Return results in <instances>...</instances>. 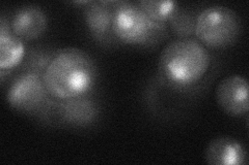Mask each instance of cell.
Segmentation results:
<instances>
[{
  "instance_id": "30bf717a",
  "label": "cell",
  "mask_w": 249,
  "mask_h": 165,
  "mask_svg": "<svg viewBox=\"0 0 249 165\" xmlns=\"http://www.w3.org/2000/svg\"><path fill=\"white\" fill-rule=\"evenodd\" d=\"M205 159L211 165H242L246 163L247 155L244 146L238 139L220 136L208 145Z\"/></svg>"
},
{
  "instance_id": "277c9868",
  "label": "cell",
  "mask_w": 249,
  "mask_h": 165,
  "mask_svg": "<svg viewBox=\"0 0 249 165\" xmlns=\"http://www.w3.org/2000/svg\"><path fill=\"white\" fill-rule=\"evenodd\" d=\"M241 33V19L231 7L211 5L196 15L194 36L209 49L231 45Z\"/></svg>"
},
{
  "instance_id": "9c48e42d",
  "label": "cell",
  "mask_w": 249,
  "mask_h": 165,
  "mask_svg": "<svg viewBox=\"0 0 249 165\" xmlns=\"http://www.w3.org/2000/svg\"><path fill=\"white\" fill-rule=\"evenodd\" d=\"M114 1H89L84 5V22L91 36L100 43L109 42L112 34Z\"/></svg>"
},
{
  "instance_id": "ba28073f",
  "label": "cell",
  "mask_w": 249,
  "mask_h": 165,
  "mask_svg": "<svg viewBox=\"0 0 249 165\" xmlns=\"http://www.w3.org/2000/svg\"><path fill=\"white\" fill-rule=\"evenodd\" d=\"M9 22L12 32L23 42L35 41L42 36L48 26L47 15L36 4L18 7Z\"/></svg>"
},
{
  "instance_id": "3957f363",
  "label": "cell",
  "mask_w": 249,
  "mask_h": 165,
  "mask_svg": "<svg viewBox=\"0 0 249 165\" xmlns=\"http://www.w3.org/2000/svg\"><path fill=\"white\" fill-rule=\"evenodd\" d=\"M165 28V24L153 21L136 2L114 1L112 34L119 42L131 45H151L161 37Z\"/></svg>"
},
{
  "instance_id": "7a4b0ae2",
  "label": "cell",
  "mask_w": 249,
  "mask_h": 165,
  "mask_svg": "<svg viewBox=\"0 0 249 165\" xmlns=\"http://www.w3.org/2000/svg\"><path fill=\"white\" fill-rule=\"evenodd\" d=\"M211 63V53L196 38H177L162 50L158 74L168 88L191 90L204 80Z\"/></svg>"
},
{
  "instance_id": "4fadbf2b",
  "label": "cell",
  "mask_w": 249,
  "mask_h": 165,
  "mask_svg": "<svg viewBox=\"0 0 249 165\" xmlns=\"http://www.w3.org/2000/svg\"><path fill=\"white\" fill-rule=\"evenodd\" d=\"M136 4L142 9L149 17L157 23L165 24L169 18L173 15L178 4L176 1H158V0H142L137 1Z\"/></svg>"
},
{
  "instance_id": "5bb4252c",
  "label": "cell",
  "mask_w": 249,
  "mask_h": 165,
  "mask_svg": "<svg viewBox=\"0 0 249 165\" xmlns=\"http://www.w3.org/2000/svg\"><path fill=\"white\" fill-rule=\"evenodd\" d=\"M56 51H49L45 49H33L25 55V62L21 72H30L43 76V74L48 66L50 60Z\"/></svg>"
},
{
  "instance_id": "52a82bcc",
  "label": "cell",
  "mask_w": 249,
  "mask_h": 165,
  "mask_svg": "<svg viewBox=\"0 0 249 165\" xmlns=\"http://www.w3.org/2000/svg\"><path fill=\"white\" fill-rule=\"evenodd\" d=\"M216 100L225 114L231 117L247 115L249 101L246 78L238 75L224 77L217 86Z\"/></svg>"
},
{
  "instance_id": "7c38bea8",
  "label": "cell",
  "mask_w": 249,
  "mask_h": 165,
  "mask_svg": "<svg viewBox=\"0 0 249 165\" xmlns=\"http://www.w3.org/2000/svg\"><path fill=\"white\" fill-rule=\"evenodd\" d=\"M196 15L188 9L178 6L168 20L169 28L178 38H190L194 36Z\"/></svg>"
},
{
  "instance_id": "8fae6325",
  "label": "cell",
  "mask_w": 249,
  "mask_h": 165,
  "mask_svg": "<svg viewBox=\"0 0 249 165\" xmlns=\"http://www.w3.org/2000/svg\"><path fill=\"white\" fill-rule=\"evenodd\" d=\"M26 55L23 41L16 36L10 28V22L4 17L0 21V73H11Z\"/></svg>"
},
{
  "instance_id": "6da1fadb",
  "label": "cell",
  "mask_w": 249,
  "mask_h": 165,
  "mask_svg": "<svg viewBox=\"0 0 249 165\" xmlns=\"http://www.w3.org/2000/svg\"><path fill=\"white\" fill-rule=\"evenodd\" d=\"M42 77L54 99L66 100L90 95L98 72L95 61L87 52L66 48L53 55Z\"/></svg>"
},
{
  "instance_id": "5b68a950",
  "label": "cell",
  "mask_w": 249,
  "mask_h": 165,
  "mask_svg": "<svg viewBox=\"0 0 249 165\" xmlns=\"http://www.w3.org/2000/svg\"><path fill=\"white\" fill-rule=\"evenodd\" d=\"M5 99L11 107L21 113L49 119L54 99L47 90L43 77L30 72H21L10 83Z\"/></svg>"
},
{
  "instance_id": "8992f818",
  "label": "cell",
  "mask_w": 249,
  "mask_h": 165,
  "mask_svg": "<svg viewBox=\"0 0 249 165\" xmlns=\"http://www.w3.org/2000/svg\"><path fill=\"white\" fill-rule=\"evenodd\" d=\"M100 116L98 102L90 95L55 100L49 118L70 127L84 128L95 123Z\"/></svg>"
}]
</instances>
